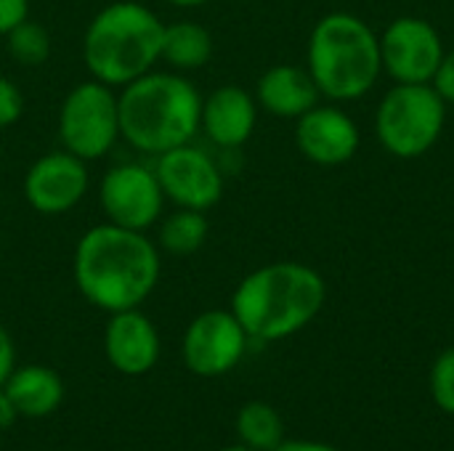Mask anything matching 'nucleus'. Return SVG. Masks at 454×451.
Segmentation results:
<instances>
[{"label": "nucleus", "instance_id": "39448f33", "mask_svg": "<svg viewBox=\"0 0 454 451\" xmlns=\"http://www.w3.org/2000/svg\"><path fill=\"white\" fill-rule=\"evenodd\" d=\"M383 69L380 40L351 13L325 16L309 40V74L335 101L364 96Z\"/></svg>", "mask_w": 454, "mask_h": 451}, {"label": "nucleus", "instance_id": "aec40b11", "mask_svg": "<svg viewBox=\"0 0 454 451\" xmlns=\"http://www.w3.org/2000/svg\"><path fill=\"white\" fill-rule=\"evenodd\" d=\"M210 223L202 210L178 207L160 226V247L170 255H194L207 239Z\"/></svg>", "mask_w": 454, "mask_h": 451}, {"label": "nucleus", "instance_id": "a211bd4d", "mask_svg": "<svg viewBox=\"0 0 454 451\" xmlns=\"http://www.w3.org/2000/svg\"><path fill=\"white\" fill-rule=\"evenodd\" d=\"M213 56V37L202 24L194 21H176L165 24L162 35V53L160 61H165L173 72H194L202 69Z\"/></svg>", "mask_w": 454, "mask_h": 451}, {"label": "nucleus", "instance_id": "c85d7f7f", "mask_svg": "<svg viewBox=\"0 0 454 451\" xmlns=\"http://www.w3.org/2000/svg\"><path fill=\"white\" fill-rule=\"evenodd\" d=\"M170 5H178V8H197V5H205L207 0H165Z\"/></svg>", "mask_w": 454, "mask_h": 451}, {"label": "nucleus", "instance_id": "1a4fd4ad", "mask_svg": "<svg viewBox=\"0 0 454 451\" xmlns=\"http://www.w3.org/2000/svg\"><path fill=\"white\" fill-rule=\"evenodd\" d=\"M247 340L250 335L231 311H205L186 327L181 359L200 377H221L242 362Z\"/></svg>", "mask_w": 454, "mask_h": 451}, {"label": "nucleus", "instance_id": "6e6552de", "mask_svg": "<svg viewBox=\"0 0 454 451\" xmlns=\"http://www.w3.org/2000/svg\"><path fill=\"white\" fill-rule=\"evenodd\" d=\"M98 202L109 223L133 231H146L162 215L165 191L154 170L138 162H125L104 173L98 186Z\"/></svg>", "mask_w": 454, "mask_h": 451}, {"label": "nucleus", "instance_id": "f8f14e48", "mask_svg": "<svg viewBox=\"0 0 454 451\" xmlns=\"http://www.w3.org/2000/svg\"><path fill=\"white\" fill-rule=\"evenodd\" d=\"M88 191L85 159L64 152H51L35 159L24 175V199L40 215H61L82 202Z\"/></svg>", "mask_w": 454, "mask_h": 451}, {"label": "nucleus", "instance_id": "7ed1b4c3", "mask_svg": "<svg viewBox=\"0 0 454 451\" xmlns=\"http://www.w3.org/2000/svg\"><path fill=\"white\" fill-rule=\"evenodd\" d=\"M325 279L303 263H271L247 274L231 298V314L261 343H277L317 319L325 306Z\"/></svg>", "mask_w": 454, "mask_h": 451}, {"label": "nucleus", "instance_id": "dca6fc26", "mask_svg": "<svg viewBox=\"0 0 454 451\" xmlns=\"http://www.w3.org/2000/svg\"><path fill=\"white\" fill-rule=\"evenodd\" d=\"M3 391L13 401L19 417L27 420L48 417L64 401V380L59 377L56 369L43 364L13 367V372L3 383Z\"/></svg>", "mask_w": 454, "mask_h": 451}, {"label": "nucleus", "instance_id": "5701e85b", "mask_svg": "<svg viewBox=\"0 0 454 451\" xmlns=\"http://www.w3.org/2000/svg\"><path fill=\"white\" fill-rule=\"evenodd\" d=\"M21 112H24V96L19 85L11 77L0 74V130L11 128L21 117Z\"/></svg>", "mask_w": 454, "mask_h": 451}, {"label": "nucleus", "instance_id": "4be33fe9", "mask_svg": "<svg viewBox=\"0 0 454 451\" xmlns=\"http://www.w3.org/2000/svg\"><path fill=\"white\" fill-rule=\"evenodd\" d=\"M431 399L434 404L454 415V348H447L431 367Z\"/></svg>", "mask_w": 454, "mask_h": 451}, {"label": "nucleus", "instance_id": "f257e3e1", "mask_svg": "<svg viewBox=\"0 0 454 451\" xmlns=\"http://www.w3.org/2000/svg\"><path fill=\"white\" fill-rule=\"evenodd\" d=\"M162 260L157 245L144 234L117 223L88 229L74 247L72 276L80 295L106 311L141 308L160 282Z\"/></svg>", "mask_w": 454, "mask_h": 451}, {"label": "nucleus", "instance_id": "cd10ccee", "mask_svg": "<svg viewBox=\"0 0 454 451\" xmlns=\"http://www.w3.org/2000/svg\"><path fill=\"white\" fill-rule=\"evenodd\" d=\"M274 451H338L330 444H322V441H282Z\"/></svg>", "mask_w": 454, "mask_h": 451}, {"label": "nucleus", "instance_id": "4468645a", "mask_svg": "<svg viewBox=\"0 0 454 451\" xmlns=\"http://www.w3.org/2000/svg\"><path fill=\"white\" fill-rule=\"evenodd\" d=\"M298 149L317 165H343L359 149L356 122L340 109L314 106L298 117Z\"/></svg>", "mask_w": 454, "mask_h": 451}, {"label": "nucleus", "instance_id": "6ab92c4d", "mask_svg": "<svg viewBox=\"0 0 454 451\" xmlns=\"http://www.w3.org/2000/svg\"><path fill=\"white\" fill-rule=\"evenodd\" d=\"M239 444L255 451H274L285 441V423L271 404L250 401L237 415Z\"/></svg>", "mask_w": 454, "mask_h": 451}, {"label": "nucleus", "instance_id": "423d86ee", "mask_svg": "<svg viewBox=\"0 0 454 451\" xmlns=\"http://www.w3.org/2000/svg\"><path fill=\"white\" fill-rule=\"evenodd\" d=\"M378 138L394 157L426 154L444 128V98L428 82H399L378 106Z\"/></svg>", "mask_w": 454, "mask_h": 451}, {"label": "nucleus", "instance_id": "f3484780", "mask_svg": "<svg viewBox=\"0 0 454 451\" xmlns=\"http://www.w3.org/2000/svg\"><path fill=\"white\" fill-rule=\"evenodd\" d=\"M319 88L306 69L279 64L258 80V101L277 117H301L317 106Z\"/></svg>", "mask_w": 454, "mask_h": 451}, {"label": "nucleus", "instance_id": "c756f323", "mask_svg": "<svg viewBox=\"0 0 454 451\" xmlns=\"http://www.w3.org/2000/svg\"><path fill=\"white\" fill-rule=\"evenodd\" d=\"M221 451H255V449H250V447H245V444H234V447H226V449H221Z\"/></svg>", "mask_w": 454, "mask_h": 451}, {"label": "nucleus", "instance_id": "b1692460", "mask_svg": "<svg viewBox=\"0 0 454 451\" xmlns=\"http://www.w3.org/2000/svg\"><path fill=\"white\" fill-rule=\"evenodd\" d=\"M24 19H29V0H0V35L3 37Z\"/></svg>", "mask_w": 454, "mask_h": 451}, {"label": "nucleus", "instance_id": "2eb2a0df", "mask_svg": "<svg viewBox=\"0 0 454 451\" xmlns=\"http://www.w3.org/2000/svg\"><path fill=\"white\" fill-rule=\"evenodd\" d=\"M255 120V98L239 85H221L207 98H202L200 128L221 149L242 146L253 136Z\"/></svg>", "mask_w": 454, "mask_h": 451}, {"label": "nucleus", "instance_id": "393cba45", "mask_svg": "<svg viewBox=\"0 0 454 451\" xmlns=\"http://www.w3.org/2000/svg\"><path fill=\"white\" fill-rule=\"evenodd\" d=\"M434 88L444 101H454V51L447 53L434 74Z\"/></svg>", "mask_w": 454, "mask_h": 451}, {"label": "nucleus", "instance_id": "ddd939ff", "mask_svg": "<svg viewBox=\"0 0 454 451\" xmlns=\"http://www.w3.org/2000/svg\"><path fill=\"white\" fill-rule=\"evenodd\" d=\"M160 348V332L146 314L138 308L109 314L104 330V354L120 375H146L157 364Z\"/></svg>", "mask_w": 454, "mask_h": 451}, {"label": "nucleus", "instance_id": "0eeeda50", "mask_svg": "<svg viewBox=\"0 0 454 451\" xmlns=\"http://www.w3.org/2000/svg\"><path fill=\"white\" fill-rule=\"evenodd\" d=\"M59 138L69 154L85 162L101 159L120 138V106L112 85L77 82L61 101Z\"/></svg>", "mask_w": 454, "mask_h": 451}, {"label": "nucleus", "instance_id": "412c9836", "mask_svg": "<svg viewBox=\"0 0 454 451\" xmlns=\"http://www.w3.org/2000/svg\"><path fill=\"white\" fill-rule=\"evenodd\" d=\"M5 43H8L5 48H8L11 58L21 66H40L51 56V37H48L45 27L32 19H24L21 24H16L5 35Z\"/></svg>", "mask_w": 454, "mask_h": 451}, {"label": "nucleus", "instance_id": "20e7f679", "mask_svg": "<svg viewBox=\"0 0 454 451\" xmlns=\"http://www.w3.org/2000/svg\"><path fill=\"white\" fill-rule=\"evenodd\" d=\"M162 19L138 0L101 8L82 35V61L93 80L122 88L154 69L162 53Z\"/></svg>", "mask_w": 454, "mask_h": 451}, {"label": "nucleus", "instance_id": "bb28decb", "mask_svg": "<svg viewBox=\"0 0 454 451\" xmlns=\"http://www.w3.org/2000/svg\"><path fill=\"white\" fill-rule=\"evenodd\" d=\"M16 420H19V412H16L13 401L8 399V393L0 388V431H8Z\"/></svg>", "mask_w": 454, "mask_h": 451}, {"label": "nucleus", "instance_id": "9d476101", "mask_svg": "<svg viewBox=\"0 0 454 451\" xmlns=\"http://www.w3.org/2000/svg\"><path fill=\"white\" fill-rule=\"evenodd\" d=\"M157 181L176 207L210 210L223 197V175L213 157L192 144L176 146L157 157Z\"/></svg>", "mask_w": 454, "mask_h": 451}, {"label": "nucleus", "instance_id": "9b49d317", "mask_svg": "<svg viewBox=\"0 0 454 451\" xmlns=\"http://www.w3.org/2000/svg\"><path fill=\"white\" fill-rule=\"evenodd\" d=\"M442 58V37L426 19L402 16L380 37L383 69L399 82H431Z\"/></svg>", "mask_w": 454, "mask_h": 451}, {"label": "nucleus", "instance_id": "f03ea898", "mask_svg": "<svg viewBox=\"0 0 454 451\" xmlns=\"http://www.w3.org/2000/svg\"><path fill=\"white\" fill-rule=\"evenodd\" d=\"M120 138L136 152L160 157L192 144L200 130L202 96L181 72H146L117 93Z\"/></svg>", "mask_w": 454, "mask_h": 451}, {"label": "nucleus", "instance_id": "a878e982", "mask_svg": "<svg viewBox=\"0 0 454 451\" xmlns=\"http://www.w3.org/2000/svg\"><path fill=\"white\" fill-rule=\"evenodd\" d=\"M13 367H16V348H13L8 330L0 324V388L8 380V375L13 372Z\"/></svg>", "mask_w": 454, "mask_h": 451}]
</instances>
